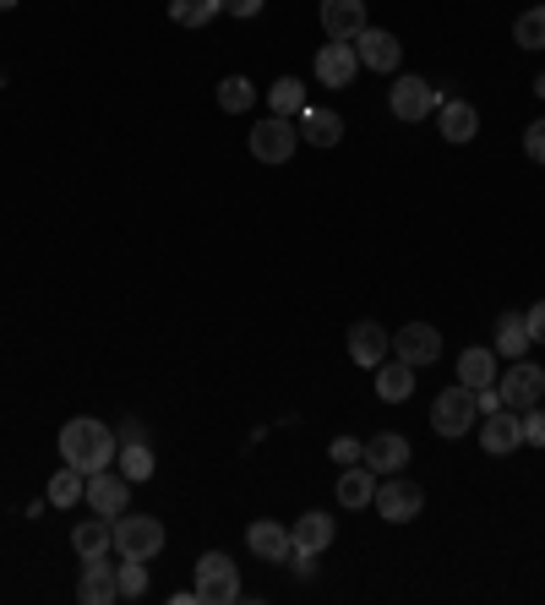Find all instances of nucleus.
Masks as SVG:
<instances>
[{"mask_svg":"<svg viewBox=\"0 0 545 605\" xmlns=\"http://www.w3.org/2000/svg\"><path fill=\"white\" fill-rule=\"evenodd\" d=\"M333 458H338V463H360V442H355V437H338V442H333Z\"/></svg>","mask_w":545,"mask_h":605,"instance_id":"39","label":"nucleus"},{"mask_svg":"<svg viewBox=\"0 0 545 605\" xmlns=\"http://www.w3.org/2000/svg\"><path fill=\"white\" fill-rule=\"evenodd\" d=\"M366 27V0H322V33L333 44H355Z\"/></svg>","mask_w":545,"mask_h":605,"instance_id":"15","label":"nucleus"},{"mask_svg":"<svg viewBox=\"0 0 545 605\" xmlns=\"http://www.w3.org/2000/svg\"><path fill=\"white\" fill-rule=\"evenodd\" d=\"M475 410H480V415L502 410V393H497V382H491V388H475Z\"/></svg>","mask_w":545,"mask_h":605,"instance_id":"37","label":"nucleus"},{"mask_svg":"<svg viewBox=\"0 0 545 605\" xmlns=\"http://www.w3.org/2000/svg\"><path fill=\"white\" fill-rule=\"evenodd\" d=\"M377 469H366V463H349L344 474H338V507H349V513H360V507H371V496H377Z\"/></svg>","mask_w":545,"mask_h":605,"instance_id":"19","label":"nucleus"},{"mask_svg":"<svg viewBox=\"0 0 545 605\" xmlns=\"http://www.w3.org/2000/svg\"><path fill=\"white\" fill-rule=\"evenodd\" d=\"M377 393H382L388 404H404L409 393H414V366H404L399 355L382 360V366H377Z\"/></svg>","mask_w":545,"mask_h":605,"instance_id":"26","label":"nucleus"},{"mask_svg":"<svg viewBox=\"0 0 545 605\" xmlns=\"http://www.w3.org/2000/svg\"><path fill=\"white\" fill-rule=\"evenodd\" d=\"M524 322H530V338H535V344H545V301L530 305V311H524Z\"/></svg>","mask_w":545,"mask_h":605,"instance_id":"36","label":"nucleus"},{"mask_svg":"<svg viewBox=\"0 0 545 605\" xmlns=\"http://www.w3.org/2000/svg\"><path fill=\"white\" fill-rule=\"evenodd\" d=\"M257 104V88L246 82V77H224L219 82V110L224 115H241V110H252Z\"/></svg>","mask_w":545,"mask_h":605,"instance_id":"30","label":"nucleus"},{"mask_svg":"<svg viewBox=\"0 0 545 605\" xmlns=\"http://www.w3.org/2000/svg\"><path fill=\"white\" fill-rule=\"evenodd\" d=\"M82 496H88V474L71 469V463L55 469V480H49V502H55V507H71V502H82Z\"/></svg>","mask_w":545,"mask_h":605,"instance_id":"27","label":"nucleus"},{"mask_svg":"<svg viewBox=\"0 0 545 605\" xmlns=\"http://www.w3.org/2000/svg\"><path fill=\"white\" fill-rule=\"evenodd\" d=\"M300 137H305L311 148H338V143H344V115L305 104V115H300Z\"/></svg>","mask_w":545,"mask_h":605,"instance_id":"21","label":"nucleus"},{"mask_svg":"<svg viewBox=\"0 0 545 605\" xmlns=\"http://www.w3.org/2000/svg\"><path fill=\"white\" fill-rule=\"evenodd\" d=\"M458 382H464V388H491V382H497V349H486V344L464 349V355H458Z\"/></svg>","mask_w":545,"mask_h":605,"instance_id":"25","label":"nucleus"},{"mask_svg":"<svg viewBox=\"0 0 545 605\" xmlns=\"http://www.w3.org/2000/svg\"><path fill=\"white\" fill-rule=\"evenodd\" d=\"M219 5H224L230 16H257V11H263V0H219Z\"/></svg>","mask_w":545,"mask_h":605,"instance_id":"40","label":"nucleus"},{"mask_svg":"<svg viewBox=\"0 0 545 605\" xmlns=\"http://www.w3.org/2000/svg\"><path fill=\"white\" fill-rule=\"evenodd\" d=\"M289 535H294V551H327L333 546V518L327 513H300L294 524H289Z\"/></svg>","mask_w":545,"mask_h":605,"instance_id":"24","label":"nucleus"},{"mask_svg":"<svg viewBox=\"0 0 545 605\" xmlns=\"http://www.w3.org/2000/svg\"><path fill=\"white\" fill-rule=\"evenodd\" d=\"M519 421H524V442H530V448H545V410H541V404H535V410H524Z\"/></svg>","mask_w":545,"mask_h":605,"instance_id":"34","label":"nucleus"},{"mask_svg":"<svg viewBox=\"0 0 545 605\" xmlns=\"http://www.w3.org/2000/svg\"><path fill=\"white\" fill-rule=\"evenodd\" d=\"M246 546L263 557V562H289V551H294V535H289V524H278V518H257L252 529H246Z\"/></svg>","mask_w":545,"mask_h":605,"instance_id":"16","label":"nucleus"},{"mask_svg":"<svg viewBox=\"0 0 545 605\" xmlns=\"http://www.w3.org/2000/svg\"><path fill=\"white\" fill-rule=\"evenodd\" d=\"M436 126H442V137H447L453 148H464V143H475V132H480V110L464 104V99H447V104H436Z\"/></svg>","mask_w":545,"mask_h":605,"instance_id":"17","label":"nucleus"},{"mask_svg":"<svg viewBox=\"0 0 545 605\" xmlns=\"http://www.w3.org/2000/svg\"><path fill=\"white\" fill-rule=\"evenodd\" d=\"M480 448L491 458H508L513 448H524V421H519V410H491L486 415V432H480Z\"/></svg>","mask_w":545,"mask_h":605,"instance_id":"11","label":"nucleus"},{"mask_svg":"<svg viewBox=\"0 0 545 605\" xmlns=\"http://www.w3.org/2000/svg\"><path fill=\"white\" fill-rule=\"evenodd\" d=\"M502 360H524L530 349H535V338H530V322H524V311H502L497 316V344H491Z\"/></svg>","mask_w":545,"mask_h":605,"instance_id":"20","label":"nucleus"},{"mask_svg":"<svg viewBox=\"0 0 545 605\" xmlns=\"http://www.w3.org/2000/svg\"><path fill=\"white\" fill-rule=\"evenodd\" d=\"M60 458H66L71 469H82V474H99V469H110V463L121 458V442H115L110 426L77 415V421L60 426Z\"/></svg>","mask_w":545,"mask_h":605,"instance_id":"1","label":"nucleus"},{"mask_svg":"<svg viewBox=\"0 0 545 605\" xmlns=\"http://www.w3.org/2000/svg\"><path fill=\"white\" fill-rule=\"evenodd\" d=\"M121 474H126V480H147V474H153V448H147V442H121Z\"/></svg>","mask_w":545,"mask_h":605,"instance_id":"33","label":"nucleus"},{"mask_svg":"<svg viewBox=\"0 0 545 605\" xmlns=\"http://www.w3.org/2000/svg\"><path fill=\"white\" fill-rule=\"evenodd\" d=\"M289 568H294L300 579H316V551H289Z\"/></svg>","mask_w":545,"mask_h":605,"instance_id":"38","label":"nucleus"},{"mask_svg":"<svg viewBox=\"0 0 545 605\" xmlns=\"http://www.w3.org/2000/svg\"><path fill=\"white\" fill-rule=\"evenodd\" d=\"M475 388H442L436 393V404H431V426H436V437L442 442H458V437H469V426H475Z\"/></svg>","mask_w":545,"mask_h":605,"instance_id":"2","label":"nucleus"},{"mask_svg":"<svg viewBox=\"0 0 545 605\" xmlns=\"http://www.w3.org/2000/svg\"><path fill=\"white\" fill-rule=\"evenodd\" d=\"M535 93H541V99H545V71H541V82H535Z\"/></svg>","mask_w":545,"mask_h":605,"instance_id":"41","label":"nucleus"},{"mask_svg":"<svg viewBox=\"0 0 545 605\" xmlns=\"http://www.w3.org/2000/svg\"><path fill=\"white\" fill-rule=\"evenodd\" d=\"M294 148H300V126H294L289 115H268V121L252 126V153H257L263 164H283Z\"/></svg>","mask_w":545,"mask_h":605,"instance_id":"6","label":"nucleus"},{"mask_svg":"<svg viewBox=\"0 0 545 605\" xmlns=\"http://www.w3.org/2000/svg\"><path fill=\"white\" fill-rule=\"evenodd\" d=\"M355 55H360V66H371V71H399V60H404V44H399L388 27H360V38H355Z\"/></svg>","mask_w":545,"mask_h":605,"instance_id":"13","label":"nucleus"},{"mask_svg":"<svg viewBox=\"0 0 545 605\" xmlns=\"http://www.w3.org/2000/svg\"><path fill=\"white\" fill-rule=\"evenodd\" d=\"M388 104H393V115H399L404 126H414V121L436 115V88H431L425 77H399L393 93H388Z\"/></svg>","mask_w":545,"mask_h":605,"instance_id":"8","label":"nucleus"},{"mask_svg":"<svg viewBox=\"0 0 545 605\" xmlns=\"http://www.w3.org/2000/svg\"><path fill=\"white\" fill-rule=\"evenodd\" d=\"M99 518H115V513H126L132 507V480L126 474H110V469H99V474H88V496H82Z\"/></svg>","mask_w":545,"mask_h":605,"instance_id":"9","label":"nucleus"},{"mask_svg":"<svg viewBox=\"0 0 545 605\" xmlns=\"http://www.w3.org/2000/svg\"><path fill=\"white\" fill-rule=\"evenodd\" d=\"M393 355L404 360V366H431V360H442V333L431 327V322H404V333L393 338Z\"/></svg>","mask_w":545,"mask_h":605,"instance_id":"10","label":"nucleus"},{"mask_svg":"<svg viewBox=\"0 0 545 605\" xmlns=\"http://www.w3.org/2000/svg\"><path fill=\"white\" fill-rule=\"evenodd\" d=\"M388 349H393V338H388L377 322H355V327H349V360H355V366L377 371V366L388 360Z\"/></svg>","mask_w":545,"mask_h":605,"instance_id":"18","label":"nucleus"},{"mask_svg":"<svg viewBox=\"0 0 545 605\" xmlns=\"http://www.w3.org/2000/svg\"><path fill=\"white\" fill-rule=\"evenodd\" d=\"M110 529H115V551L121 557H142L147 562V557L164 551V524L153 513H115Z\"/></svg>","mask_w":545,"mask_h":605,"instance_id":"4","label":"nucleus"},{"mask_svg":"<svg viewBox=\"0 0 545 605\" xmlns=\"http://www.w3.org/2000/svg\"><path fill=\"white\" fill-rule=\"evenodd\" d=\"M371 507L382 513V524H409V518L425 507V491H420L414 480H404V469H399V474H382V480H377Z\"/></svg>","mask_w":545,"mask_h":605,"instance_id":"5","label":"nucleus"},{"mask_svg":"<svg viewBox=\"0 0 545 605\" xmlns=\"http://www.w3.org/2000/svg\"><path fill=\"white\" fill-rule=\"evenodd\" d=\"M77 601H82V605H110V601H121V584H115V568H110V557L88 562V573H82V584H77Z\"/></svg>","mask_w":545,"mask_h":605,"instance_id":"22","label":"nucleus"},{"mask_svg":"<svg viewBox=\"0 0 545 605\" xmlns=\"http://www.w3.org/2000/svg\"><path fill=\"white\" fill-rule=\"evenodd\" d=\"M355 71H360L355 44H333V38H327V44L316 49V82H322V88H349Z\"/></svg>","mask_w":545,"mask_h":605,"instance_id":"14","label":"nucleus"},{"mask_svg":"<svg viewBox=\"0 0 545 605\" xmlns=\"http://www.w3.org/2000/svg\"><path fill=\"white\" fill-rule=\"evenodd\" d=\"M268 99H272V115H289V121L305 115V82H300V77H278Z\"/></svg>","mask_w":545,"mask_h":605,"instance_id":"28","label":"nucleus"},{"mask_svg":"<svg viewBox=\"0 0 545 605\" xmlns=\"http://www.w3.org/2000/svg\"><path fill=\"white\" fill-rule=\"evenodd\" d=\"M524 153H530L535 164H545V115L530 126V132H524Z\"/></svg>","mask_w":545,"mask_h":605,"instance_id":"35","label":"nucleus"},{"mask_svg":"<svg viewBox=\"0 0 545 605\" xmlns=\"http://www.w3.org/2000/svg\"><path fill=\"white\" fill-rule=\"evenodd\" d=\"M115 584H121V601H142V595H147V568H142V557H121Z\"/></svg>","mask_w":545,"mask_h":605,"instance_id":"31","label":"nucleus"},{"mask_svg":"<svg viewBox=\"0 0 545 605\" xmlns=\"http://www.w3.org/2000/svg\"><path fill=\"white\" fill-rule=\"evenodd\" d=\"M110 546H115V529H110V518H99V513H93V524H77V529H71V551H77L82 562L110 557Z\"/></svg>","mask_w":545,"mask_h":605,"instance_id":"23","label":"nucleus"},{"mask_svg":"<svg viewBox=\"0 0 545 605\" xmlns=\"http://www.w3.org/2000/svg\"><path fill=\"white\" fill-rule=\"evenodd\" d=\"M497 393H502V404L508 410H535L541 404V393H545V371L541 366H530V360H513V371L508 377H497Z\"/></svg>","mask_w":545,"mask_h":605,"instance_id":"7","label":"nucleus"},{"mask_svg":"<svg viewBox=\"0 0 545 605\" xmlns=\"http://www.w3.org/2000/svg\"><path fill=\"white\" fill-rule=\"evenodd\" d=\"M241 601V573L224 551H202L197 557V605H230Z\"/></svg>","mask_w":545,"mask_h":605,"instance_id":"3","label":"nucleus"},{"mask_svg":"<svg viewBox=\"0 0 545 605\" xmlns=\"http://www.w3.org/2000/svg\"><path fill=\"white\" fill-rule=\"evenodd\" d=\"M219 11H224L219 0H169V22H180V27H208Z\"/></svg>","mask_w":545,"mask_h":605,"instance_id":"29","label":"nucleus"},{"mask_svg":"<svg viewBox=\"0 0 545 605\" xmlns=\"http://www.w3.org/2000/svg\"><path fill=\"white\" fill-rule=\"evenodd\" d=\"M513 44H524V49H545V5L524 11V16L513 22Z\"/></svg>","mask_w":545,"mask_h":605,"instance_id":"32","label":"nucleus"},{"mask_svg":"<svg viewBox=\"0 0 545 605\" xmlns=\"http://www.w3.org/2000/svg\"><path fill=\"white\" fill-rule=\"evenodd\" d=\"M360 463L377 469V474H399L409 463V437L404 432H377V437H366V442H360Z\"/></svg>","mask_w":545,"mask_h":605,"instance_id":"12","label":"nucleus"},{"mask_svg":"<svg viewBox=\"0 0 545 605\" xmlns=\"http://www.w3.org/2000/svg\"><path fill=\"white\" fill-rule=\"evenodd\" d=\"M11 5H16V0H0V11H11Z\"/></svg>","mask_w":545,"mask_h":605,"instance_id":"42","label":"nucleus"}]
</instances>
